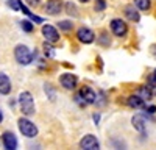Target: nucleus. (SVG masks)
I'll return each instance as SVG.
<instances>
[{
    "instance_id": "nucleus-1",
    "label": "nucleus",
    "mask_w": 156,
    "mask_h": 150,
    "mask_svg": "<svg viewBox=\"0 0 156 150\" xmlns=\"http://www.w3.org/2000/svg\"><path fill=\"white\" fill-rule=\"evenodd\" d=\"M19 106H20L22 114H25V116H33L36 112L33 95L28 91H23V92L19 94Z\"/></svg>"
},
{
    "instance_id": "nucleus-2",
    "label": "nucleus",
    "mask_w": 156,
    "mask_h": 150,
    "mask_svg": "<svg viewBox=\"0 0 156 150\" xmlns=\"http://www.w3.org/2000/svg\"><path fill=\"white\" fill-rule=\"evenodd\" d=\"M33 56L34 55L30 52V48L27 45H23V44L16 45V48H14V58H16V61L19 62V64L28 66L30 62L33 61Z\"/></svg>"
},
{
    "instance_id": "nucleus-3",
    "label": "nucleus",
    "mask_w": 156,
    "mask_h": 150,
    "mask_svg": "<svg viewBox=\"0 0 156 150\" xmlns=\"http://www.w3.org/2000/svg\"><path fill=\"white\" fill-rule=\"evenodd\" d=\"M19 130L23 136H27V138H34L37 134V127L27 117H20L19 119Z\"/></svg>"
},
{
    "instance_id": "nucleus-4",
    "label": "nucleus",
    "mask_w": 156,
    "mask_h": 150,
    "mask_svg": "<svg viewBox=\"0 0 156 150\" xmlns=\"http://www.w3.org/2000/svg\"><path fill=\"white\" fill-rule=\"evenodd\" d=\"M42 36L45 38V41L47 42H51V44H55L59 41V33L58 30L53 27V25H42Z\"/></svg>"
},
{
    "instance_id": "nucleus-5",
    "label": "nucleus",
    "mask_w": 156,
    "mask_h": 150,
    "mask_svg": "<svg viewBox=\"0 0 156 150\" xmlns=\"http://www.w3.org/2000/svg\"><path fill=\"white\" fill-rule=\"evenodd\" d=\"M111 31L117 38H123L128 33V27H126V23L122 19H112L111 20Z\"/></svg>"
},
{
    "instance_id": "nucleus-6",
    "label": "nucleus",
    "mask_w": 156,
    "mask_h": 150,
    "mask_svg": "<svg viewBox=\"0 0 156 150\" xmlns=\"http://www.w3.org/2000/svg\"><path fill=\"white\" fill-rule=\"evenodd\" d=\"M76 38H78V41L83 42V44H90V42H94L95 39V33L87 28V27H81V28H78L76 31Z\"/></svg>"
},
{
    "instance_id": "nucleus-7",
    "label": "nucleus",
    "mask_w": 156,
    "mask_h": 150,
    "mask_svg": "<svg viewBox=\"0 0 156 150\" xmlns=\"http://www.w3.org/2000/svg\"><path fill=\"white\" fill-rule=\"evenodd\" d=\"M59 83H61L62 88H66V89L72 91V89H75V88H76L78 78H76V75L67 72V73H62L61 77H59Z\"/></svg>"
},
{
    "instance_id": "nucleus-8",
    "label": "nucleus",
    "mask_w": 156,
    "mask_h": 150,
    "mask_svg": "<svg viewBox=\"0 0 156 150\" xmlns=\"http://www.w3.org/2000/svg\"><path fill=\"white\" fill-rule=\"evenodd\" d=\"M80 147L84 148V150H97L100 147V144H98L97 138L94 134H86L83 139L80 141Z\"/></svg>"
},
{
    "instance_id": "nucleus-9",
    "label": "nucleus",
    "mask_w": 156,
    "mask_h": 150,
    "mask_svg": "<svg viewBox=\"0 0 156 150\" xmlns=\"http://www.w3.org/2000/svg\"><path fill=\"white\" fill-rule=\"evenodd\" d=\"M2 142H3L5 148H9V150H16L17 148V138L14 136V133H11V131H5L3 133Z\"/></svg>"
},
{
    "instance_id": "nucleus-10",
    "label": "nucleus",
    "mask_w": 156,
    "mask_h": 150,
    "mask_svg": "<svg viewBox=\"0 0 156 150\" xmlns=\"http://www.w3.org/2000/svg\"><path fill=\"white\" fill-rule=\"evenodd\" d=\"M62 9V2L61 0H48V2L45 3V12L50 16H56L59 14Z\"/></svg>"
},
{
    "instance_id": "nucleus-11",
    "label": "nucleus",
    "mask_w": 156,
    "mask_h": 150,
    "mask_svg": "<svg viewBox=\"0 0 156 150\" xmlns=\"http://www.w3.org/2000/svg\"><path fill=\"white\" fill-rule=\"evenodd\" d=\"M81 95V98L86 102V105H90V103H95V98H97V95H95V92L90 89L89 86H83L81 89H80V92H78Z\"/></svg>"
},
{
    "instance_id": "nucleus-12",
    "label": "nucleus",
    "mask_w": 156,
    "mask_h": 150,
    "mask_svg": "<svg viewBox=\"0 0 156 150\" xmlns=\"http://www.w3.org/2000/svg\"><path fill=\"white\" fill-rule=\"evenodd\" d=\"M9 92H11V80L6 73L0 72V94L6 95Z\"/></svg>"
},
{
    "instance_id": "nucleus-13",
    "label": "nucleus",
    "mask_w": 156,
    "mask_h": 150,
    "mask_svg": "<svg viewBox=\"0 0 156 150\" xmlns=\"http://www.w3.org/2000/svg\"><path fill=\"white\" fill-rule=\"evenodd\" d=\"M128 105L131 106V108H134V109H140V108L145 106V100L140 98L137 94H134L131 97H128Z\"/></svg>"
},
{
    "instance_id": "nucleus-14",
    "label": "nucleus",
    "mask_w": 156,
    "mask_h": 150,
    "mask_svg": "<svg viewBox=\"0 0 156 150\" xmlns=\"http://www.w3.org/2000/svg\"><path fill=\"white\" fill-rule=\"evenodd\" d=\"M125 16L131 20V22H139V20H140L139 11H137L134 6H126V8H125Z\"/></svg>"
},
{
    "instance_id": "nucleus-15",
    "label": "nucleus",
    "mask_w": 156,
    "mask_h": 150,
    "mask_svg": "<svg viewBox=\"0 0 156 150\" xmlns=\"http://www.w3.org/2000/svg\"><path fill=\"white\" fill-rule=\"evenodd\" d=\"M131 122H133V127H134L139 133H145V119L142 117V116H139V114L134 116Z\"/></svg>"
},
{
    "instance_id": "nucleus-16",
    "label": "nucleus",
    "mask_w": 156,
    "mask_h": 150,
    "mask_svg": "<svg viewBox=\"0 0 156 150\" xmlns=\"http://www.w3.org/2000/svg\"><path fill=\"white\" fill-rule=\"evenodd\" d=\"M136 94H137L140 98H144V100H150V98L153 97V91H151L150 86H142V88H139Z\"/></svg>"
},
{
    "instance_id": "nucleus-17",
    "label": "nucleus",
    "mask_w": 156,
    "mask_h": 150,
    "mask_svg": "<svg viewBox=\"0 0 156 150\" xmlns=\"http://www.w3.org/2000/svg\"><path fill=\"white\" fill-rule=\"evenodd\" d=\"M134 5L142 11H148L150 6H151V2L150 0H134Z\"/></svg>"
},
{
    "instance_id": "nucleus-18",
    "label": "nucleus",
    "mask_w": 156,
    "mask_h": 150,
    "mask_svg": "<svg viewBox=\"0 0 156 150\" xmlns=\"http://www.w3.org/2000/svg\"><path fill=\"white\" fill-rule=\"evenodd\" d=\"M20 27H22V30H23V31L30 33V31H33L34 25H33V23H31L30 20H22V22H20Z\"/></svg>"
},
{
    "instance_id": "nucleus-19",
    "label": "nucleus",
    "mask_w": 156,
    "mask_h": 150,
    "mask_svg": "<svg viewBox=\"0 0 156 150\" xmlns=\"http://www.w3.org/2000/svg\"><path fill=\"white\" fill-rule=\"evenodd\" d=\"M66 9H67V12H69L70 16H78V12H76V6H75L72 2L66 3Z\"/></svg>"
},
{
    "instance_id": "nucleus-20",
    "label": "nucleus",
    "mask_w": 156,
    "mask_h": 150,
    "mask_svg": "<svg viewBox=\"0 0 156 150\" xmlns=\"http://www.w3.org/2000/svg\"><path fill=\"white\" fill-rule=\"evenodd\" d=\"M94 8H95V11H105V8H106V2H105V0H97Z\"/></svg>"
},
{
    "instance_id": "nucleus-21",
    "label": "nucleus",
    "mask_w": 156,
    "mask_h": 150,
    "mask_svg": "<svg viewBox=\"0 0 156 150\" xmlns=\"http://www.w3.org/2000/svg\"><path fill=\"white\" fill-rule=\"evenodd\" d=\"M58 27H59L61 30H66V31H67V30L72 28V23H70L69 20H61V22L58 23Z\"/></svg>"
},
{
    "instance_id": "nucleus-22",
    "label": "nucleus",
    "mask_w": 156,
    "mask_h": 150,
    "mask_svg": "<svg viewBox=\"0 0 156 150\" xmlns=\"http://www.w3.org/2000/svg\"><path fill=\"white\" fill-rule=\"evenodd\" d=\"M44 52H45L47 56H53V53H55V52H53V47H51L50 44H47V42L44 44Z\"/></svg>"
},
{
    "instance_id": "nucleus-23",
    "label": "nucleus",
    "mask_w": 156,
    "mask_h": 150,
    "mask_svg": "<svg viewBox=\"0 0 156 150\" xmlns=\"http://www.w3.org/2000/svg\"><path fill=\"white\" fill-rule=\"evenodd\" d=\"M75 102H76L78 105H80V106H84V105H86V102L81 98V95H80V94H76V95H75Z\"/></svg>"
},
{
    "instance_id": "nucleus-24",
    "label": "nucleus",
    "mask_w": 156,
    "mask_h": 150,
    "mask_svg": "<svg viewBox=\"0 0 156 150\" xmlns=\"http://www.w3.org/2000/svg\"><path fill=\"white\" fill-rule=\"evenodd\" d=\"M9 5H11V8L14 11H17L19 9V0H9Z\"/></svg>"
},
{
    "instance_id": "nucleus-25",
    "label": "nucleus",
    "mask_w": 156,
    "mask_h": 150,
    "mask_svg": "<svg viewBox=\"0 0 156 150\" xmlns=\"http://www.w3.org/2000/svg\"><path fill=\"white\" fill-rule=\"evenodd\" d=\"M30 6H37L39 3H41V0H25Z\"/></svg>"
},
{
    "instance_id": "nucleus-26",
    "label": "nucleus",
    "mask_w": 156,
    "mask_h": 150,
    "mask_svg": "<svg viewBox=\"0 0 156 150\" xmlns=\"http://www.w3.org/2000/svg\"><path fill=\"white\" fill-rule=\"evenodd\" d=\"M100 42H101V44H105V45H109V42L106 41V34H105V33L101 34V38H100Z\"/></svg>"
},
{
    "instance_id": "nucleus-27",
    "label": "nucleus",
    "mask_w": 156,
    "mask_h": 150,
    "mask_svg": "<svg viewBox=\"0 0 156 150\" xmlns=\"http://www.w3.org/2000/svg\"><path fill=\"white\" fill-rule=\"evenodd\" d=\"M151 52H153V55L156 56V45H153V48H151Z\"/></svg>"
},
{
    "instance_id": "nucleus-28",
    "label": "nucleus",
    "mask_w": 156,
    "mask_h": 150,
    "mask_svg": "<svg viewBox=\"0 0 156 150\" xmlns=\"http://www.w3.org/2000/svg\"><path fill=\"white\" fill-rule=\"evenodd\" d=\"M151 78L156 81V69H154V72H153V75H151Z\"/></svg>"
},
{
    "instance_id": "nucleus-29",
    "label": "nucleus",
    "mask_w": 156,
    "mask_h": 150,
    "mask_svg": "<svg viewBox=\"0 0 156 150\" xmlns=\"http://www.w3.org/2000/svg\"><path fill=\"white\" fill-rule=\"evenodd\" d=\"M2 120H3V114H2V111H0V123H2Z\"/></svg>"
},
{
    "instance_id": "nucleus-30",
    "label": "nucleus",
    "mask_w": 156,
    "mask_h": 150,
    "mask_svg": "<svg viewBox=\"0 0 156 150\" xmlns=\"http://www.w3.org/2000/svg\"><path fill=\"white\" fill-rule=\"evenodd\" d=\"M78 2H81V3H87L89 0H78Z\"/></svg>"
}]
</instances>
